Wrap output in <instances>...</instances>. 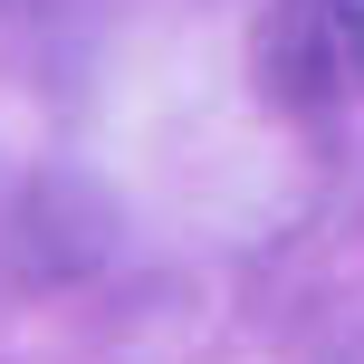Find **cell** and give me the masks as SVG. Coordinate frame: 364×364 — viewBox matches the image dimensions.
Instances as JSON below:
<instances>
[{
    "label": "cell",
    "mask_w": 364,
    "mask_h": 364,
    "mask_svg": "<svg viewBox=\"0 0 364 364\" xmlns=\"http://www.w3.org/2000/svg\"><path fill=\"white\" fill-rule=\"evenodd\" d=\"M326 19H336V48H346V68L364 77V0H326Z\"/></svg>",
    "instance_id": "obj_1"
}]
</instances>
